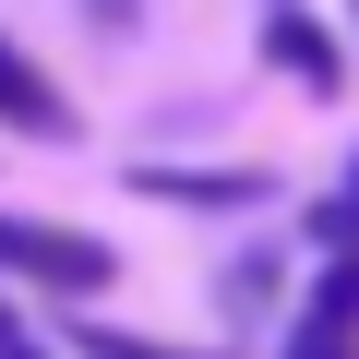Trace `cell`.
<instances>
[{"label": "cell", "mask_w": 359, "mask_h": 359, "mask_svg": "<svg viewBox=\"0 0 359 359\" xmlns=\"http://www.w3.org/2000/svg\"><path fill=\"white\" fill-rule=\"evenodd\" d=\"M0 287L96 299V287H120V252H108L96 228H60V216H0Z\"/></svg>", "instance_id": "cell-1"}, {"label": "cell", "mask_w": 359, "mask_h": 359, "mask_svg": "<svg viewBox=\"0 0 359 359\" xmlns=\"http://www.w3.org/2000/svg\"><path fill=\"white\" fill-rule=\"evenodd\" d=\"M264 72L299 84V96H335L347 84V36L323 13H299V0H264Z\"/></svg>", "instance_id": "cell-2"}, {"label": "cell", "mask_w": 359, "mask_h": 359, "mask_svg": "<svg viewBox=\"0 0 359 359\" xmlns=\"http://www.w3.org/2000/svg\"><path fill=\"white\" fill-rule=\"evenodd\" d=\"M0 132H25V144H72V96L0 36Z\"/></svg>", "instance_id": "cell-3"}, {"label": "cell", "mask_w": 359, "mask_h": 359, "mask_svg": "<svg viewBox=\"0 0 359 359\" xmlns=\"http://www.w3.org/2000/svg\"><path fill=\"white\" fill-rule=\"evenodd\" d=\"M132 192H156V204H264L276 180L264 168H132Z\"/></svg>", "instance_id": "cell-4"}, {"label": "cell", "mask_w": 359, "mask_h": 359, "mask_svg": "<svg viewBox=\"0 0 359 359\" xmlns=\"http://www.w3.org/2000/svg\"><path fill=\"white\" fill-rule=\"evenodd\" d=\"M299 311H323V323H347V335H359V252H323V264H311V299H299Z\"/></svg>", "instance_id": "cell-5"}, {"label": "cell", "mask_w": 359, "mask_h": 359, "mask_svg": "<svg viewBox=\"0 0 359 359\" xmlns=\"http://www.w3.org/2000/svg\"><path fill=\"white\" fill-rule=\"evenodd\" d=\"M287 359H359V335L323 323V311H299V323H287Z\"/></svg>", "instance_id": "cell-6"}, {"label": "cell", "mask_w": 359, "mask_h": 359, "mask_svg": "<svg viewBox=\"0 0 359 359\" xmlns=\"http://www.w3.org/2000/svg\"><path fill=\"white\" fill-rule=\"evenodd\" d=\"M84 359H216V347H156V335H108V323H96Z\"/></svg>", "instance_id": "cell-7"}, {"label": "cell", "mask_w": 359, "mask_h": 359, "mask_svg": "<svg viewBox=\"0 0 359 359\" xmlns=\"http://www.w3.org/2000/svg\"><path fill=\"white\" fill-rule=\"evenodd\" d=\"M228 299L264 311V299H276V252H240V264H228Z\"/></svg>", "instance_id": "cell-8"}, {"label": "cell", "mask_w": 359, "mask_h": 359, "mask_svg": "<svg viewBox=\"0 0 359 359\" xmlns=\"http://www.w3.org/2000/svg\"><path fill=\"white\" fill-rule=\"evenodd\" d=\"M0 359H60V347H48V335H36L25 311H13V299H0Z\"/></svg>", "instance_id": "cell-9"}, {"label": "cell", "mask_w": 359, "mask_h": 359, "mask_svg": "<svg viewBox=\"0 0 359 359\" xmlns=\"http://www.w3.org/2000/svg\"><path fill=\"white\" fill-rule=\"evenodd\" d=\"M84 13H96V25H132V13H144V0H84Z\"/></svg>", "instance_id": "cell-10"}, {"label": "cell", "mask_w": 359, "mask_h": 359, "mask_svg": "<svg viewBox=\"0 0 359 359\" xmlns=\"http://www.w3.org/2000/svg\"><path fill=\"white\" fill-rule=\"evenodd\" d=\"M347 36H359V0H347Z\"/></svg>", "instance_id": "cell-11"}, {"label": "cell", "mask_w": 359, "mask_h": 359, "mask_svg": "<svg viewBox=\"0 0 359 359\" xmlns=\"http://www.w3.org/2000/svg\"><path fill=\"white\" fill-rule=\"evenodd\" d=\"M347 192H359V156H347Z\"/></svg>", "instance_id": "cell-12"}]
</instances>
